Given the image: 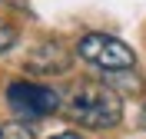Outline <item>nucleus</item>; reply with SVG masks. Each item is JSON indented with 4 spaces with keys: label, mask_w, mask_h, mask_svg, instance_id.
Returning a JSON list of instances; mask_svg holds the SVG:
<instances>
[{
    "label": "nucleus",
    "mask_w": 146,
    "mask_h": 139,
    "mask_svg": "<svg viewBox=\"0 0 146 139\" xmlns=\"http://www.w3.org/2000/svg\"><path fill=\"white\" fill-rule=\"evenodd\" d=\"M60 109L70 123L86 129H113L123 119V99L106 83H76L60 96Z\"/></svg>",
    "instance_id": "f257e3e1"
},
{
    "label": "nucleus",
    "mask_w": 146,
    "mask_h": 139,
    "mask_svg": "<svg viewBox=\"0 0 146 139\" xmlns=\"http://www.w3.org/2000/svg\"><path fill=\"white\" fill-rule=\"evenodd\" d=\"M76 56L103 73H129L136 66L133 46H126L123 40L110 37V33H83L76 40Z\"/></svg>",
    "instance_id": "f03ea898"
},
{
    "label": "nucleus",
    "mask_w": 146,
    "mask_h": 139,
    "mask_svg": "<svg viewBox=\"0 0 146 139\" xmlns=\"http://www.w3.org/2000/svg\"><path fill=\"white\" fill-rule=\"evenodd\" d=\"M7 106L20 119H46L60 109V93L33 80H13L7 86Z\"/></svg>",
    "instance_id": "7ed1b4c3"
},
{
    "label": "nucleus",
    "mask_w": 146,
    "mask_h": 139,
    "mask_svg": "<svg viewBox=\"0 0 146 139\" xmlns=\"http://www.w3.org/2000/svg\"><path fill=\"white\" fill-rule=\"evenodd\" d=\"M70 50H66L60 40H46V43H40L33 50V53L27 56V70L36 76H60L70 70Z\"/></svg>",
    "instance_id": "20e7f679"
},
{
    "label": "nucleus",
    "mask_w": 146,
    "mask_h": 139,
    "mask_svg": "<svg viewBox=\"0 0 146 139\" xmlns=\"http://www.w3.org/2000/svg\"><path fill=\"white\" fill-rule=\"evenodd\" d=\"M0 139H33V129H30L27 123H0Z\"/></svg>",
    "instance_id": "39448f33"
},
{
    "label": "nucleus",
    "mask_w": 146,
    "mask_h": 139,
    "mask_svg": "<svg viewBox=\"0 0 146 139\" xmlns=\"http://www.w3.org/2000/svg\"><path fill=\"white\" fill-rule=\"evenodd\" d=\"M13 43H17V30L10 27L7 20H0V53H7Z\"/></svg>",
    "instance_id": "423d86ee"
},
{
    "label": "nucleus",
    "mask_w": 146,
    "mask_h": 139,
    "mask_svg": "<svg viewBox=\"0 0 146 139\" xmlns=\"http://www.w3.org/2000/svg\"><path fill=\"white\" fill-rule=\"evenodd\" d=\"M50 139H83L80 132H56V136H50Z\"/></svg>",
    "instance_id": "0eeeda50"
},
{
    "label": "nucleus",
    "mask_w": 146,
    "mask_h": 139,
    "mask_svg": "<svg viewBox=\"0 0 146 139\" xmlns=\"http://www.w3.org/2000/svg\"><path fill=\"white\" fill-rule=\"evenodd\" d=\"M139 126L146 129V103H143V109H139Z\"/></svg>",
    "instance_id": "6e6552de"
}]
</instances>
